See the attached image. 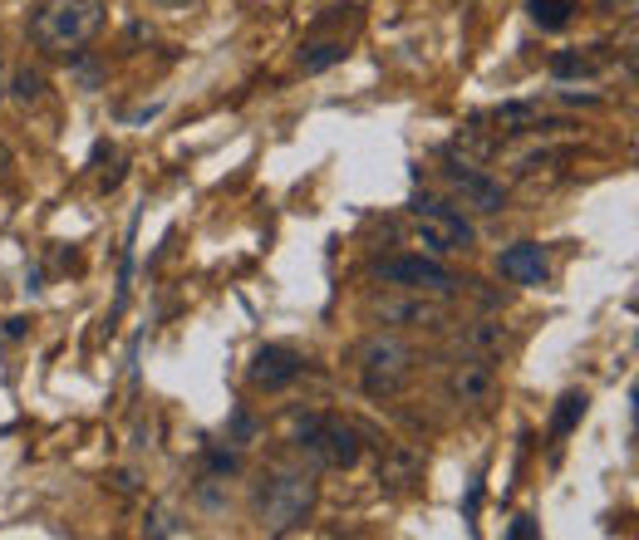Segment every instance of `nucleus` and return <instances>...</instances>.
<instances>
[{
    "instance_id": "nucleus-14",
    "label": "nucleus",
    "mask_w": 639,
    "mask_h": 540,
    "mask_svg": "<svg viewBox=\"0 0 639 540\" xmlns=\"http://www.w3.org/2000/svg\"><path fill=\"white\" fill-rule=\"evenodd\" d=\"M605 65V45L595 49H561L557 59H551V74L557 79H591V74H601Z\"/></svg>"
},
{
    "instance_id": "nucleus-26",
    "label": "nucleus",
    "mask_w": 639,
    "mask_h": 540,
    "mask_svg": "<svg viewBox=\"0 0 639 540\" xmlns=\"http://www.w3.org/2000/svg\"><path fill=\"white\" fill-rule=\"evenodd\" d=\"M10 167H15V153H10V147L0 143V183H5V177H10Z\"/></svg>"
},
{
    "instance_id": "nucleus-15",
    "label": "nucleus",
    "mask_w": 639,
    "mask_h": 540,
    "mask_svg": "<svg viewBox=\"0 0 639 540\" xmlns=\"http://www.w3.org/2000/svg\"><path fill=\"white\" fill-rule=\"evenodd\" d=\"M344 40H310V45H300V69L306 74H324L334 65H344Z\"/></svg>"
},
{
    "instance_id": "nucleus-7",
    "label": "nucleus",
    "mask_w": 639,
    "mask_h": 540,
    "mask_svg": "<svg viewBox=\"0 0 639 540\" xmlns=\"http://www.w3.org/2000/svg\"><path fill=\"white\" fill-rule=\"evenodd\" d=\"M300 374H306V359L286 344H261L256 354H251V368H246L256 394H286Z\"/></svg>"
},
{
    "instance_id": "nucleus-20",
    "label": "nucleus",
    "mask_w": 639,
    "mask_h": 540,
    "mask_svg": "<svg viewBox=\"0 0 639 540\" xmlns=\"http://www.w3.org/2000/svg\"><path fill=\"white\" fill-rule=\"evenodd\" d=\"M143 531H148V536H187V526L177 521L173 511H163V506H158V511L148 516V526H143Z\"/></svg>"
},
{
    "instance_id": "nucleus-24",
    "label": "nucleus",
    "mask_w": 639,
    "mask_h": 540,
    "mask_svg": "<svg viewBox=\"0 0 639 540\" xmlns=\"http://www.w3.org/2000/svg\"><path fill=\"white\" fill-rule=\"evenodd\" d=\"M232 428H236V442H251V438H256V422H251L246 412H236V422H232Z\"/></svg>"
},
{
    "instance_id": "nucleus-19",
    "label": "nucleus",
    "mask_w": 639,
    "mask_h": 540,
    "mask_svg": "<svg viewBox=\"0 0 639 540\" xmlns=\"http://www.w3.org/2000/svg\"><path fill=\"white\" fill-rule=\"evenodd\" d=\"M418 476V458H408V452H389V462H379V482L389 486H408Z\"/></svg>"
},
{
    "instance_id": "nucleus-1",
    "label": "nucleus",
    "mask_w": 639,
    "mask_h": 540,
    "mask_svg": "<svg viewBox=\"0 0 639 540\" xmlns=\"http://www.w3.org/2000/svg\"><path fill=\"white\" fill-rule=\"evenodd\" d=\"M320 502V482L310 467H271L256 492V516L266 536H290L310 521Z\"/></svg>"
},
{
    "instance_id": "nucleus-18",
    "label": "nucleus",
    "mask_w": 639,
    "mask_h": 540,
    "mask_svg": "<svg viewBox=\"0 0 639 540\" xmlns=\"http://www.w3.org/2000/svg\"><path fill=\"white\" fill-rule=\"evenodd\" d=\"M5 93H10L15 103H25V109H30V103L45 99V74H40V69H20V74H10Z\"/></svg>"
},
{
    "instance_id": "nucleus-5",
    "label": "nucleus",
    "mask_w": 639,
    "mask_h": 540,
    "mask_svg": "<svg viewBox=\"0 0 639 540\" xmlns=\"http://www.w3.org/2000/svg\"><path fill=\"white\" fill-rule=\"evenodd\" d=\"M414 211H418V241H423V251H433V256H458V251H473L477 246L473 221H467L463 211L443 207L438 197L418 192Z\"/></svg>"
},
{
    "instance_id": "nucleus-9",
    "label": "nucleus",
    "mask_w": 639,
    "mask_h": 540,
    "mask_svg": "<svg viewBox=\"0 0 639 540\" xmlns=\"http://www.w3.org/2000/svg\"><path fill=\"white\" fill-rule=\"evenodd\" d=\"M448 394H453V404H463V408L492 404V394H497V368H492V359L463 354L453 368H448Z\"/></svg>"
},
{
    "instance_id": "nucleus-8",
    "label": "nucleus",
    "mask_w": 639,
    "mask_h": 540,
    "mask_svg": "<svg viewBox=\"0 0 639 540\" xmlns=\"http://www.w3.org/2000/svg\"><path fill=\"white\" fill-rule=\"evenodd\" d=\"M374 280L399 285V290H438V295L458 290L453 275L438 266V261H428V256H394V261H379V266H374Z\"/></svg>"
},
{
    "instance_id": "nucleus-16",
    "label": "nucleus",
    "mask_w": 639,
    "mask_h": 540,
    "mask_svg": "<svg viewBox=\"0 0 639 540\" xmlns=\"http://www.w3.org/2000/svg\"><path fill=\"white\" fill-rule=\"evenodd\" d=\"M585 408H591V398H585L581 388H571V394H561V398H557V412H551V432H557V438H565V432H571L575 422L585 418Z\"/></svg>"
},
{
    "instance_id": "nucleus-4",
    "label": "nucleus",
    "mask_w": 639,
    "mask_h": 540,
    "mask_svg": "<svg viewBox=\"0 0 639 540\" xmlns=\"http://www.w3.org/2000/svg\"><path fill=\"white\" fill-rule=\"evenodd\" d=\"M414 378V344L399 334H374L360 349V384L370 398H394Z\"/></svg>"
},
{
    "instance_id": "nucleus-23",
    "label": "nucleus",
    "mask_w": 639,
    "mask_h": 540,
    "mask_svg": "<svg viewBox=\"0 0 639 540\" xmlns=\"http://www.w3.org/2000/svg\"><path fill=\"white\" fill-rule=\"evenodd\" d=\"M202 0H153V10H167V15H187V10H197Z\"/></svg>"
},
{
    "instance_id": "nucleus-13",
    "label": "nucleus",
    "mask_w": 639,
    "mask_h": 540,
    "mask_svg": "<svg viewBox=\"0 0 639 540\" xmlns=\"http://www.w3.org/2000/svg\"><path fill=\"white\" fill-rule=\"evenodd\" d=\"M492 123H497V133H551V129H561V123L547 119L537 103H502V109L492 113Z\"/></svg>"
},
{
    "instance_id": "nucleus-6",
    "label": "nucleus",
    "mask_w": 639,
    "mask_h": 540,
    "mask_svg": "<svg viewBox=\"0 0 639 540\" xmlns=\"http://www.w3.org/2000/svg\"><path fill=\"white\" fill-rule=\"evenodd\" d=\"M443 177H448V187L463 197L467 211H502V207H507V187L492 183V177L482 173L477 163H467V157L448 153L443 157Z\"/></svg>"
},
{
    "instance_id": "nucleus-17",
    "label": "nucleus",
    "mask_w": 639,
    "mask_h": 540,
    "mask_svg": "<svg viewBox=\"0 0 639 540\" xmlns=\"http://www.w3.org/2000/svg\"><path fill=\"white\" fill-rule=\"evenodd\" d=\"M571 15H575L571 0H531V20H537L547 35H561V30L571 25Z\"/></svg>"
},
{
    "instance_id": "nucleus-22",
    "label": "nucleus",
    "mask_w": 639,
    "mask_h": 540,
    "mask_svg": "<svg viewBox=\"0 0 639 540\" xmlns=\"http://www.w3.org/2000/svg\"><path fill=\"white\" fill-rule=\"evenodd\" d=\"M207 462H212V476H236L241 472L236 452H207Z\"/></svg>"
},
{
    "instance_id": "nucleus-25",
    "label": "nucleus",
    "mask_w": 639,
    "mask_h": 540,
    "mask_svg": "<svg viewBox=\"0 0 639 540\" xmlns=\"http://www.w3.org/2000/svg\"><path fill=\"white\" fill-rule=\"evenodd\" d=\"M511 536H517V540H531V536H537V526H531V516H517V526H511Z\"/></svg>"
},
{
    "instance_id": "nucleus-12",
    "label": "nucleus",
    "mask_w": 639,
    "mask_h": 540,
    "mask_svg": "<svg viewBox=\"0 0 639 540\" xmlns=\"http://www.w3.org/2000/svg\"><path fill=\"white\" fill-rule=\"evenodd\" d=\"M458 344H463V354L502 359L511 349V334H507V324H497V320H473V324L458 330Z\"/></svg>"
},
{
    "instance_id": "nucleus-28",
    "label": "nucleus",
    "mask_w": 639,
    "mask_h": 540,
    "mask_svg": "<svg viewBox=\"0 0 639 540\" xmlns=\"http://www.w3.org/2000/svg\"><path fill=\"white\" fill-rule=\"evenodd\" d=\"M5 84H10V59H5V45H0V99H5Z\"/></svg>"
},
{
    "instance_id": "nucleus-10",
    "label": "nucleus",
    "mask_w": 639,
    "mask_h": 540,
    "mask_svg": "<svg viewBox=\"0 0 639 540\" xmlns=\"http://www.w3.org/2000/svg\"><path fill=\"white\" fill-rule=\"evenodd\" d=\"M374 320L399 324V330H433V324L448 320V310H443V305H433V300H423V290H414V295L379 300V305H374Z\"/></svg>"
},
{
    "instance_id": "nucleus-27",
    "label": "nucleus",
    "mask_w": 639,
    "mask_h": 540,
    "mask_svg": "<svg viewBox=\"0 0 639 540\" xmlns=\"http://www.w3.org/2000/svg\"><path fill=\"white\" fill-rule=\"evenodd\" d=\"M109 482H113V486H119V492H133V486H139V482H133V472H113V476H109Z\"/></svg>"
},
{
    "instance_id": "nucleus-21",
    "label": "nucleus",
    "mask_w": 639,
    "mask_h": 540,
    "mask_svg": "<svg viewBox=\"0 0 639 540\" xmlns=\"http://www.w3.org/2000/svg\"><path fill=\"white\" fill-rule=\"evenodd\" d=\"M75 79L84 84V89H99L103 65H99V59H89V55H84V49H75Z\"/></svg>"
},
{
    "instance_id": "nucleus-11",
    "label": "nucleus",
    "mask_w": 639,
    "mask_h": 540,
    "mask_svg": "<svg viewBox=\"0 0 639 540\" xmlns=\"http://www.w3.org/2000/svg\"><path fill=\"white\" fill-rule=\"evenodd\" d=\"M497 266H502L507 280H517V285H547V275H551L547 251H541L537 241H517V246H507Z\"/></svg>"
},
{
    "instance_id": "nucleus-3",
    "label": "nucleus",
    "mask_w": 639,
    "mask_h": 540,
    "mask_svg": "<svg viewBox=\"0 0 639 540\" xmlns=\"http://www.w3.org/2000/svg\"><path fill=\"white\" fill-rule=\"evenodd\" d=\"M296 442L316 472H350L364 458V438L340 418H300Z\"/></svg>"
},
{
    "instance_id": "nucleus-2",
    "label": "nucleus",
    "mask_w": 639,
    "mask_h": 540,
    "mask_svg": "<svg viewBox=\"0 0 639 540\" xmlns=\"http://www.w3.org/2000/svg\"><path fill=\"white\" fill-rule=\"evenodd\" d=\"M103 0H45L30 20V40L45 55H75L103 30Z\"/></svg>"
}]
</instances>
